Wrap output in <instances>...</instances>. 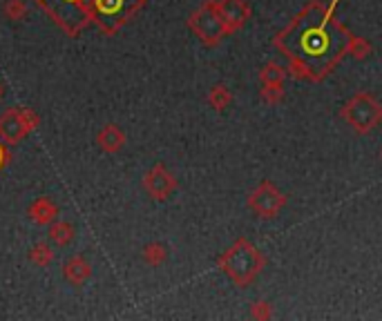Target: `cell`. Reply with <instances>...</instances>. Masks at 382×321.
Segmentation results:
<instances>
[{
	"label": "cell",
	"instance_id": "7402d4cb",
	"mask_svg": "<svg viewBox=\"0 0 382 321\" xmlns=\"http://www.w3.org/2000/svg\"><path fill=\"white\" fill-rule=\"evenodd\" d=\"M21 114H23V118H25V123H27L29 130H36V128L40 125V118H38V114H36L34 110H27V107H21Z\"/></svg>",
	"mask_w": 382,
	"mask_h": 321
},
{
	"label": "cell",
	"instance_id": "2e32d148",
	"mask_svg": "<svg viewBox=\"0 0 382 321\" xmlns=\"http://www.w3.org/2000/svg\"><path fill=\"white\" fill-rule=\"evenodd\" d=\"M29 261L38 268H48L54 261V252L50 243H36V246L29 250Z\"/></svg>",
	"mask_w": 382,
	"mask_h": 321
},
{
	"label": "cell",
	"instance_id": "5bb4252c",
	"mask_svg": "<svg viewBox=\"0 0 382 321\" xmlns=\"http://www.w3.org/2000/svg\"><path fill=\"white\" fill-rule=\"evenodd\" d=\"M76 230L74 225L67 223V221H52L50 223V241L54 243V246H67V243H72Z\"/></svg>",
	"mask_w": 382,
	"mask_h": 321
},
{
	"label": "cell",
	"instance_id": "9c48e42d",
	"mask_svg": "<svg viewBox=\"0 0 382 321\" xmlns=\"http://www.w3.org/2000/svg\"><path fill=\"white\" fill-rule=\"evenodd\" d=\"M97 145L105 152V154H116L119 150H124L126 145V134L119 125L110 123L101 128V132L97 134Z\"/></svg>",
	"mask_w": 382,
	"mask_h": 321
},
{
	"label": "cell",
	"instance_id": "ba28073f",
	"mask_svg": "<svg viewBox=\"0 0 382 321\" xmlns=\"http://www.w3.org/2000/svg\"><path fill=\"white\" fill-rule=\"evenodd\" d=\"M29 132L32 130L27 128L21 110H7L3 116H0V139H3L7 145L18 143Z\"/></svg>",
	"mask_w": 382,
	"mask_h": 321
},
{
	"label": "cell",
	"instance_id": "3957f363",
	"mask_svg": "<svg viewBox=\"0 0 382 321\" xmlns=\"http://www.w3.org/2000/svg\"><path fill=\"white\" fill-rule=\"evenodd\" d=\"M340 118L356 134H371L382 123V103L371 91H356L340 110Z\"/></svg>",
	"mask_w": 382,
	"mask_h": 321
},
{
	"label": "cell",
	"instance_id": "52a82bcc",
	"mask_svg": "<svg viewBox=\"0 0 382 321\" xmlns=\"http://www.w3.org/2000/svg\"><path fill=\"white\" fill-rule=\"evenodd\" d=\"M217 7H219L228 36L237 34L239 29H244V25H246L253 16L249 0H217Z\"/></svg>",
	"mask_w": 382,
	"mask_h": 321
},
{
	"label": "cell",
	"instance_id": "d6986e66",
	"mask_svg": "<svg viewBox=\"0 0 382 321\" xmlns=\"http://www.w3.org/2000/svg\"><path fill=\"white\" fill-rule=\"evenodd\" d=\"M259 96H262V101L266 105H280L286 96V89H284V85H262Z\"/></svg>",
	"mask_w": 382,
	"mask_h": 321
},
{
	"label": "cell",
	"instance_id": "277c9868",
	"mask_svg": "<svg viewBox=\"0 0 382 321\" xmlns=\"http://www.w3.org/2000/svg\"><path fill=\"white\" fill-rule=\"evenodd\" d=\"M188 27L190 32L200 38L204 47H217L228 36L219 7H217V0H204V3L188 16Z\"/></svg>",
	"mask_w": 382,
	"mask_h": 321
},
{
	"label": "cell",
	"instance_id": "ac0fdd59",
	"mask_svg": "<svg viewBox=\"0 0 382 321\" xmlns=\"http://www.w3.org/2000/svg\"><path fill=\"white\" fill-rule=\"evenodd\" d=\"M97 7L103 11V13H108V16H114V13H119V11H124V9H128L130 13H134L139 7H143V5H139V3H128V0H97Z\"/></svg>",
	"mask_w": 382,
	"mask_h": 321
},
{
	"label": "cell",
	"instance_id": "4fadbf2b",
	"mask_svg": "<svg viewBox=\"0 0 382 321\" xmlns=\"http://www.w3.org/2000/svg\"><path fill=\"white\" fill-rule=\"evenodd\" d=\"M141 259L146 261V266L159 268V266H163L168 261V248L163 246V243H159V241H152V243H148V246H143Z\"/></svg>",
	"mask_w": 382,
	"mask_h": 321
},
{
	"label": "cell",
	"instance_id": "7c38bea8",
	"mask_svg": "<svg viewBox=\"0 0 382 321\" xmlns=\"http://www.w3.org/2000/svg\"><path fill=\"white\" fill-rule=\"evenodd\" d=\"M206 101H208V105H210L215 112H224V110H228V107H231V103H233V91H231V87H228V85L217 83V85H212V87L208 89Z\"/></svg>",
	"mask_w": 382,
	"mask_h": 321
},
{
	"label": "cell",
	"instance_id": "44dd1931",
	"mask_svg": "<svg viewBox=\"0 0 382 321\" xmlns=\"http://www.w3.org/2000/svg\"><path fill=\"white\" fill-rule=\"evenodd\" d=\"M3 11H5V16L9 21H23L25 13H27V7H25L23 0H7Z\"/></svg>",
	"mask_w": 382,
	"mask_h": 321
},
{
	"label": "cell",
	"instance_id": "9a60e30c",
	"mask_svg": "<svg viewBox=\"0 0 382 321\" xmlns=\"http://www.w3.org/2000/svg\"><path fill=\"white\" fill-rule=\"evenodd\" d=\"M286 76H288V72L280 63L268 60V63L259 69V83H262V85H284Z\"/></svg>",
	"mask_w": 382,
	"mask_h": 321
},
{
	"label": "cell",
	"instance_id": "8992f818",
	"mask_svg": "<svg viewBox=\"0 0 382 321\" xmlns=\"http://www.w3.org/2000/svg\"><path fill=\"white\" fill-rule=\"evenodd\" d=\"M143 190L155 198V201H165V198L177 190V179L163 163H157L146 172Z\"/></svg>",
	"mask_w": 382,
	"mask_h": 321
},
{
	"label": "cell",
	"instance_id": "30bf717a",
	"mask_svg": "<svg viewBox=\"0 0 382 321\" xmlns=\"http://www.w3.org/2000/svg\"><path fill=\"white\" fill-rule=\"evenodd\" d=\"M63 277L72 286L81 288L92 277V266H89L87 259H83V257H72L63 264Z\"/></svg>",
	"mask_w": 382,
	"mask_h": 321
},
{
	"label": "cell",
	"instance_id": "7a4b0ae2",
	"mask_svg": "<svg viewBox=\"0 0 382 321\" xmlns=\"http://www.w3.org/2000/svg\"><path fill=\"white\" fill-rule=\"evenodd\" d=\"M217 268L237 288H249L266 268V257L246 237H239L231 248L222 252L217 259Z\"/></svg>",
	"mask_w": 382,
	"mask_h": 321
},
{
	"label": "cell",
	"instance_id": "5b68a950",
	"mask_svg": "<svg viewBox=\"0 0 382 321\" xmlns=\"http://www.w3.org/2000/svg\"><path fill=\"white\" fill-rule=\"evenodd\" d=\"M286 194L271 181H262L246 198L249 210L259 219H275L286 208Z\"/></svg>",
	"mask_w": 382,
	"mask_h": 321
},
{
	"label": "cell",
	"instance_id": "cb8c5ba5",
	"mask_svg": "<svg viewBox=\"0 0 382 321\" xmlns=\"http://www.w3.org/2000/svg\"><path fill=\"white\" fill-rule=\"evenodd\" d=\"M0 96H3V85H0Z\"/></svg>",
	"mask_w": 382,
	"mask_h": 321
},
{
	"label": "cell",
	"instance_id": "d4e9b609",
	"mask_svg": "<svg viewBox=\"0 0 382 321\" xmlns=\"http://www.w3.org/2000/svg\"><path fill=\"white\" fill-rule=\"evenodd\" d=\"M380 161H382V150H380Z\"/></svg>",
	"mask_w": 382,
	"mask_h": 321
},
{
	"label": "cell",
	"instance_id": "ffe728a7",
	"mask_svg": "<svg viewBox=\"0 0 382 321\" xmlns=\"http://www.w3.org/2000/svg\"><path fill=\"white\" fill-rule=\"evenodd\" d=\"M273 317V305L264 299L259 301H253L251 303V319H257V321H268Z\"/></svg>",
	"mask_w": 382,
	"mask_h": 321
},
{
	"label": "cell",
	"instance_id": "603a6c76",
	"mask_svg": "<svg viewBox=\"0 0 382 321\" xmlns=\"http://www.w3.org/2000/svg\"><path fill=\"white\" fill-rule=\"evenodd\" d=\"M7 161H9V154H7V150H5V145H0V170L7 165Z\"/></svg>",
	"mask_w": 382,
	"mask_h": 321
},
{
	"label": "cell",
	"instance_id": "8fae6325",
	"mask_svg": "<svg viewBox=\"0 0 382 321\" xmlns=\"http://www.w3.org/2000/svg\"><path fill=\"white\" fill-rule=\"evenodd\" d=\"M27 214L36 225H50L58 217V208H56V203L52 201V198L40 196V198H36L32 205H29Z\"/></svg>",
	"mask_w": 382,
	"mask_h": 321
},
{
	"label": "cell",
	"instance_id": "6da1fadb",
	"mask_svg": "<svg viewBox=\"0 0 382 321\" xmlns=\"http://www.w3.org/2000/svg\"><path fill=\"white\" fill-rule=\"evenodd\" d=\"M340 0L329 5L309 0L298 16L273 38L275 50L288 60V76L295 81L322 83L346 56L351 32L333 16Z\"/></svg>",
	"mask_w": 382,
	"mask_h": 321
},
{
	"label": "cell",
	"instance_id": "e0dca14e",
	"mask_svg": "<svg viewBox=\"0 0 382 321\" xmlns=\"http://www.w3.org/2000/svg\"><path fill=\"white\" fill-rule=\"evenodd\" d=\"M373 52V45L362 38V36H356V34H351V40H349V50L346 54L349 56H354L356 60H364V58H369Z\"/></svg>",
	"mask_w": 382,
	"mask_h": 321
}]
</instances>
